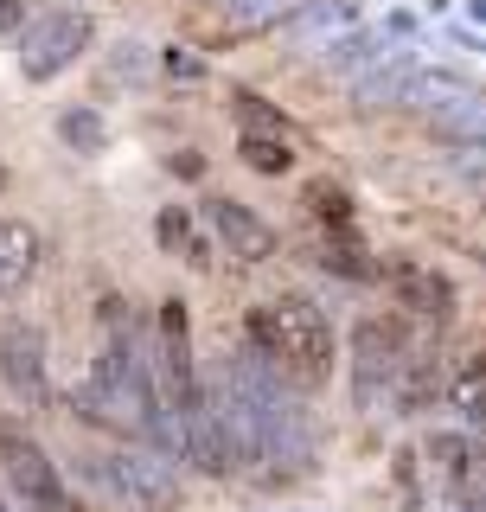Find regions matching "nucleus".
I'll use <instances>...</instances> for the list:
<instances>
[{
	"label": "nucleus",
	"mask_w": 486,
	"mask_h": 512,
	"mask_svg": "<svg viewBox=\"0 0 486 512\" xmlns=\"http://www.w3.org/2000/svg\"><path fill=\"white\" fill-rule=\"evenodd\" d=\"M243 340H250V352L269 365V372H282L295 384V391H320V384L333 378V327H327V314H320L314 301H301V295L250 308Z\"/></svg>",
	"instance_id": "obj_1"
},
{
	"label": "nucleus",
	"mask_w": 486,
	"mask_h": 512,
	"mask_svg": "<svg viewBox=\"0 0 486 512\" xmlns=\"http://www.w3.org/2000/svg\"><path fill=\"white\" fill-rule=\"evenodd\" d=\"M90 480L128 512H180L186 506V480L167 455L154 448H116V455H96Z\"/></svg>",
	"instance_id": "obj_2"
},
{
	"label": "nucleus",
	"mask_w": 486,
	"mask_h": 512,
	"mask_svg": "<svg viewBox=\"0 0 486 512\" xmlns=\"http://www.w3.org/2000/svg\"><path fill=\"white\" fill-rule=\"evenodd\" d=\"M410 359H416L410 320H397V314L359 320V333H352V397H359V410H378L384 397L397 391V378H403Z\"/></svg>",
	"instance_id": "obj_3"
},
{
	"label": "nucleus",
	"mask_w": 486,
	"mask_h": 512,
	"mask_svg": "<svg viewBox=\"0 0 486 512\" xmlns=\"http://www.w3.org/2000/svg\"><path fill=\"white\" fill-rule=\"evenodd\" d=\"M90 39H96V26H90V13H77V7H52V13H39V20H26V32H20L26 84H52V77H64L77 58L90 52Z\"/></svg>",
	"instance_id": "obj_4"
},
{
	"label": "nucleus",
	"mask_w": 486,
	"mask_h": 512,
	"mask_svg": "<svg viewBox=\"0 0 486 512\" xmlns=\"http://www.w3.org/2000/svg\"><path fill=\"white\" fill-rule=\"evenodd\" d=\"M0 468H7L13 480V493L32 506V512H71V493H64V480H58V461L45 455V442L32 436L26 423H0Z\"/></svg>",
	"instance_id": "obj_5"
},
{
	"label": "nucleus",
	"mask_w": 486,
	"mask_h": 512,
	"mask_svg": "<svg viewBox=\"0 0 486 512\" xmlns=\"http://www.w3.org/2000/svg\"><path fill=\"white\" fill-rule=\"evenodd\" d=\"M0 384L20 404L52 397V365H45V333L32 320H0Z\"/></svg>",
	"instance_id": "obj_6"
},
{
	"label": "nucleus",
	"mask_w": 486,
	"mask_h": 512,
	"mask_svg": "<svg viewBox=\"0 0 486 512\" xmlns=\"http://www.w3.org/2000/svg\"><path fill=\"white\" fill-rule=\"evenodd\" d=\"M205 218H212V231L224 237V250L243 256V263H269V256H275V231L250 212V205H237V199H205Z\"/></svg>",
	"instance_id": "obj_7"
},
{
	"label": "nucleus",
	"mask_w": 486,
	"mask_h": 512,
	"mask_svg": "<svg viewBox=\"0 0 486 512\" xmlns=\"http://www.w3.org/2000/svg\"><path fill=\"white\" fill-rule=\"evenodd\" d=\"M39 256H45V244L26 218H0V301L20 295V288L39 276Z\"/></svg>",
	"instance_id": "obj_8"
},
{
	"label": "nucleus",
	"mask_w": 486,
	"mask_h": 512,
	"mask_svg": "<svg viewBox=\"0 0 486 512\" xmlns=\"http://www.w3.org/2000/svg\"><path fill=\"white\" fill-rule=\"evenodd\" d=\"M391 282H397V295H403L410 314H423V320H448V314H455V282L435 276L429 263H391Z\"/></svg>",
	"instance_id": "obj_9"
},
{
	"label": "nucleus",
	"mask_w": 486,
	"mask_h": 512,
	"mask_svg": "<svg viewBox=\"0 0 486 512\" xmlns=\"http://www.w3.org/2000/svg\"><path fill=\"white\" fill-rule=\"evenodd\" d=\"M352 26H359V7H352V0H307L295 13V32L314 45V52H333Z\"/></svg>",
	"instance_id": "obj_10"
},
{
	"label": "nucleus",
	"mask_w": 486,
	"mask_h": 512,
	"mask_svg": "<svg viewBox=\"0 0 486 512\" xmlns=\"http://www.w3.org/2000/svg\"><path fill=\"white\" fill-rule=\"evenodd\" d=\"M320 263L333 269V276H352V282H371L378 276V263H371V244L352 224H333V231H320Z\"/></svg>",
	"instance_id": "obj_11"
},
{
	"label": "nucleus",
	"mask_w": 486,
	"mask_h": 512,
	"mask_svg": "<svg viewBox=\"0 0 486 512\" xmlns=\"http://www.w3.org/2000/svg\"><path fill=\"white\" fill-rule=\"evenodd\" d=\"M154 237H160V250H173L180 263L212 269V244H205V237L192 231V212H186V205H167V212L154 218Z\"/></svg>",
	"instance_id": "obj_12"
},
{
	"label": "nucleus",
	"mask_w": 486,
	"mask_h": 512,
	"mask_svg": "<svg viewBox=\"0 0 486 512\" xmlns=\"http://www.w3.org/2000/svg\"><path fill=\"white\" fill-rule=\"evenodd\" d=\"M448 404H455L467 423L486 429V352H467L455 372H448Z\"/></svg>",
	"instance_id": "obj_13"
},
{
	"label": "nucleus",
	"mask_w": 486,
	"mask_h": 512,
	"mask_svg": "<svg viewBox=\"0 0 486 512\" xmlns=\"http://www.w3.org/2000/svg\"><path fill=\"white\" fill-rule=\"evenodd\" d=\"M212 7H218L231 26L256 32V26H282V20H295V13L307 7V0H212Z\"/></svg>",
	"instance_id": "obj_14"
},
{
	"label": "nucleus",
	"mask_w": 486,
	"mask_h": 512,
	"mask_svg": "<svg viewBox=\"0 0 486 512\" xmlns=\"http://www.w3.org/2000/svg\"><path fill=\"white\" fill-rule=\"evenodd\" d=\"M461 96H467V84L448 71H410V84H403V103H416V109H448Z\"/></svg>",
	"instance_id": "obj_15"
},
{
	"label": "nucleus",
	"mask_w": 486,
	"mask_h": 512,
	"mask_svg": "<svg viewBox=\"0 0 486 512\" xmlns=\"http://www.w3.org/2000/svg\"><path fill=\"white\" fill-rule=\"evenodd\" d=\"M231 109H237L243 135H275V141L288 135V116H282V109H275V103H263V96H256V90H237V96H231Z\"/></svg>",
	"instance_id": "obj_16"
},
{
	"label": "nucleus",
	"mask_w": 486,
	"mask_h": 512,
	"mask_svg": "<svg viewBox=\"0 0 486 512\" xmlns=\"http://www.w3.org/2000/svg\"><path fill=\"white\" fill-rule=\"evenodd\" d=\"M301 205H314V218L327 224H352V192L339 186V180H307V192H301Z\"/></svg>",
	"instance_id": "obj_17"
},
{
	"label": "nucleus",
	"mask_w": 486,
	"mask_h": 512,
	"mask_svg": "<svg viewBox=\"0 0 486 512\" xmlns=\"http://www.w3.org/2000/svg\"><path fill=\"white\" fill-rule=\"evenodd\" d=\"M58 135L71 141L77 154H103L109 128H103V116H96V109H64V116H58Z\"/></svg>",
	"instance_id": "obj_18"
},
{
	"label": "nucleus",
	"mask_w": 486,
	"mask_h": 512,
	"mask_svg": "<svg viewBox=\"0 0 486 512\" xmlns=\"http://www.w3.org/2000/svg\"><path fill=\"white\" fill-rule=\"evenodd\" d=\"M243 167H256V173H288L295 167V154H288V141H275V135H243Z\"/></svg>",
	"instance_id": "obj_19"
},
{
	"label": "nucleus",
	"mask_w": 486,
	"mask_h": 512,
	"mask_svg": "<svg viewBox=\"0 0 486 512\" xmlns=\"http://www.w3.org/2000/svg\"><path fill=\"white\" fill-rule=\"evenodd\" d=\"M0 32H26V0H0Z\"/></svg>",
	"instance_id": "obj_20"
},
{
	"label": "nucleus",
	"mask_w": 486,
	"mask_h": 512,
	"mask_svg": "<svg viewBox=\"0 0 486 512\" xmlns=\"http://www.w3.org/2000/svg\"><path fill=\"white\" fill-rule=\"evenodd\" d=\"M167 71H173V77H205V64L186 58V52H167Z\"/></svg>",
	"instance_id": "obj_21"
},
{
	"label": "nucleus",
	"mask_w": 486,
	"mask_h": 512,
	"mask_svg": "<svg viewBox=\"0 0 486 512\" xmlns=\"http://www.w3.org/2000/svg\"><path fill=\"white\" fill-rule=\"evenodd\" d=\"M173 173H180V180H199L205 160H199V154H173Z\"/></svg>",
	"instance_id": "obj_22"
},
{
	"label": "nucleus",
	"mask_w": 486,
	"mask_h": 512,
	"mask_svg": "<svg viewBox=\"0 0 486 512\" xmlns=\"http://www.w3.org/2000/svg\"><path fill=\"white\" fill-rule=\"evenodd\" d=\"M0 192H7V167H0Z\"/></svg>",
	"instance_id": "obj_23"
},
{
	"label": "nucleus",
	"mask_w": 486,
	"mask_h": 512,
	"mask_svg": "<svg viewBox=\"0 0 486 512\" xmlns=\"http://www.w3.org/2000/svg\"><path fill=\"white\" fill-rule=\"evenodd\" d=\"M480 263H486V250H480Z\"/></svg>",
	"instance_id": "obj_24"
},
{
	"label": "nucleus",
	"mask_w": 486,
	"mask_h": 512,
	"mask_svg": "<svg viewBox=\"0 0 486 512\" xmlns=\"http://www.w3.org/2000/svg\"><path fill=\"white\" fill-rule=\"evenodd\" d=\"M0 512H7V506H0Z\"/></svg>",
	"instance_id": "obj_25"
}]
</instances>
